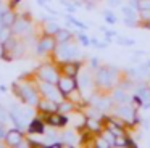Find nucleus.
Returning a JSON list of instances; mask_svg holds the SVG:
<instances>
[{
	"instance_id": "f704fd0d",
	"label": "nucleus",
	"mask_w": 150,
	"mask_h": 148,
	"mask_svg": "<svg viewBox=\"0 0 150 148\" xmlns=\"http://www.w3.org/2000/svg\"><path fill=\"white\" fill-rule=\"evenodd\" d=\"M86 2H97V0H86Z\"/></svg>"
},
{
	"instance_id": "4468645a",
	"label": "nucleus",
	"mask_w": 150,
	"mask_h": 148,
	"mask_svg": "<svg viewBox=\"0 0 150 148\" xmlns=\"http://www.w3.org/2000/svg\"><path fill=\"white\" fill-rule=\"evenodd\" d=\"M79 87H81L82 90H89V89H91V87H92V77H91V74H87V73H82L81 74Z\"/></svg>"
},
{
	"instance_id": "ddd939ff",
	"label": "nucleus",
	"mask_w": 150,
	"mask_h": 148,
	"mask_svg": "<svg viewBox=\"0 0 150 148\" xmlns=\"http://www.w3.org/2000/svg\"><path fill=\"white\" fill-rule=\"evenodd\" d=\"M78 69H79V64L78 63H71V61H66L63 64V73L66 76H71V77H76L78 76Z\"/></svg>"
},
{
	"instance_id": "aec40b11",
	"label": "nucleus",
	"mask_w": 150,
	"mask_h": 148,
	"mask_svg": "<svg viewBox=\"0 0 150 148\" xmlns=\"http://www.w3.org/2000/svg\"><path fill=\"white\" fill-rule=\"evenodd\" d=\"M116 101L120 103H124V101H129V97L126 95V93L123 92V90H118V92H115V97H113Z\"/></svg>"
},
{
	"instance_id": "f03ea898",
	"label": "nucleus",
	"mask_w": 150,
	"mask_h": 148,
	"mask_svg": "<svg viewBox=\"0 0 150 148\" xmlns=\"http://www.w3.org/2000/svg\"><path fill=\"white\" fill-rule=\"evenodd\" d=\"M115 79H116V69L115 68H100L97 73V77H95L97 84L102 87H110L115 82Z\"/></svg>"
},
{
	"instance_id": "393cba45",
	"label": "nucleus",
	"mask_w": 150,
	"mask_h": 148,
	"mask_svg": "<svg viewBox=\"0 0 150 148\" xmlns=\"http://www.w3.org/2000/svg\"><path fill=\"white\" fill-rule=\"evenodd\" d=\"M137 8L139 10H150V0H137Z\"/></svg>"
},
{
	"instance_id": "412c9836",
	"label": "nucleus",
	"mask_w": 150,
	"mask_h": 148,
	"mask_svg": "<svg viewBox=\"0 0 150 148\" xmlns=\"http://www.w3.org/2000/svg\"><path fill=\"white\" fill-rule=\"evenodd\" d=\"M73 109V103H68V101H60L58 103V111L60 113H68Z\"/></svg>"
},
{
	"instance_id": "473e14b6",
	"label": "nucleus",
	"mask_w": 150,
	"mask_h": 148,
	"mask_svg": "<svg viewBox=\"0 0 150 148\" xmlns=\"http://www.w3.org/2000/svg\"><path fill=\"white\" fill-rule=\"evenodd\" d=\"M7 11L5 10V6H4V3H0V23H2V16H4V13Z\"/></svg>"
},
{
	"instance_id": "4be33fe9",
	"label": "nucleus",
	"mask_w": 150,
	"mask_h": 148,
	"mask_svg": "<svg viewBox=\"0 0 150 148\" xmlns=\"http://www.w3.org/2000/svg\"><path fill=\"white\" fill-rule=\"evenodd\" d=\"M63 142H65V143H68L69 147H71V145H74L76 137L73 135V132H65V134H63Z\"/></svg>"
},
{
	"instance_id": "dca6fc26",
	"label": "nucleus",
	"mask_w": 150,
	"mask_h": 148,
	"mask_svg": "<svg viewBox=\"0 0 150 148\" xmlns=\"http://www.w3.org/2000/svg\"><path fill=\"white\" fill-rule=\"evenodd\" d=\"M29 132L31 134H44V124L39 119H33V122L29 124Z\"/></svg>"
},
{
	"instance_id": "cd10ccee",
	"label": "nucleus",
	"mask_w": 150,
	"mask_h": 148,
	"mask_svg": "<svg viewBox=\"0 0 150 148\" xmlns=\"http://www.w3.org/2000/svg\"><path fill=\"white\" fill-rule=\"evenodd\" d=\"M140 16H142V19H147V21H149L150 19V10H140Z\"/></svg>"
},
{
	"instance_id": "6ab92c4d",
	"label": "nucleus",
	"mask_w": 150,
	"mask_h": 148,
	"mask_svg": "<svg viewBox=\"0 0 150 148\" xmlns=\"http://www.w3.org/2000/svg\"><path fill=\"white\" fill-rule=\"evenodd\" d=\"M137 97H139L140 101L149 103V101H150V89H140L139 93H137Z\"/></svg>"
},
{
	"instance_id": "9b49d317",
	"label": "nucleus",
	"mask_w": 150,
	"mask_h": 148,
	"mask_svg": "<svg viewBox=\"0 0 150 148\" xmlns=\"http://www.w3.org/2000/svg\"><path fill=\"white\" fill-rule=\"evenodd\" d=\"M55 48V39L50 37V35H47V37H44L42 40H40L39 44V51L40 53H44V51H50Z\"/></svg>"
},
{
	"instance_id": "c756f323",
	"label": "nucleus",
	"mask_w": 150,
	"mask_h": 148,
	"mask_svg": "<svg viewBox=\"0 0 150 148\" xmlns=\"http://www.w3.org/2000/svg\"><path fill=\"white\" fill-rule=\"evenodd\" d=\"M107 3H108L110 6H120L121 0H107Z\"/></svg>"
},
{
	"instance_id": "39448f33",
	"label": "nucleus",
	"mask_w": 150,
	"mask_h": 148,
	"mask_svg": "<svg viewBox=\"0 0 150 148\" xmlns=\"http://www.w3.org/2000/svg\"><path fill=\"white\" fill-rule=\"evenodd\" d=\"M39 76L42 80H45V82H52V84H58V74H57V71L53 69L52 66H42L39 69Z\"/></svg>"
},
{
	"instance_id": "72a5a7b5",
	"label": "nucleus",
	"mask_w": 150,
	"mask_h": 148,
	"mask_svg": "<svg viewBox=\"0 0 150 148\" xmlns=\"http://www.w3.org/2000/svg\"><path fill=\"white\" fill-rule=\"evenodd\" d=\"M5 137H7V132H5L4 127L0 125V140H2V138H5Z\"/></svg>"
},
{
	"instance_id": "a211bd4d",
	"label": "nucleus",
	"mask_w": 150,
	"mask_h": 148,
	"mask_svg": "<svg viewBox=\"0 0 150 148\" xmlns=\"http://www.w3.org/2000/svg\"><path fill=\"white\" fill-rule=\"evenodd\" d=\"M55 35H57V40L58 42H68V39L71 37V32L66 31V29H60Z\"/></svg>"
},
{
	"instance_id": "f3484780",
	"label": "nucleus",
	"mask_w": 150,
	"mask_h": 148,
	"mask_svg": "<svg viewBox=\"0 0 150 148\" xmlns=\"http://www.w3.org/2000/svg\"><path fill=\"white\" fill-rule=\"evenodd\" d=\"M86 125H87L91 130H94V132H100V121H97V119H92V118H89V119H86Z\"/></svg>"
},
{
	"instance_id": "f257e3e1",
	"label": "nucleus",
	"mask_w": 150,
	"mask_h": 148,
	"mask_svg": "<svg viewBox=\"0 0 150 148\" xmlns=\"http://www.w3.org/2000/svg\"><path fill=\"white\" fill-rule=\"evenodd\" d=\"M79 56V50L76 45H71L68 42H60V45L57 47V58L60 61H71L73 58Z\"/></svg>"
},
{
	"instance_id": "a878e982",
	"label": "nucleus",
	"mask_w": 150,
	"mask_h": 148,
	"mask_svg": "<svg viewBox=\"0 0 150 148\" xmlns=\"http://www.w3.org/2000/svg\"><path fill=\"white\" fill-rule=\"evenodd\" d=\"M118 42H120L121 45H126V47L134 45V40H132V39H127V37H118Z\"/></svg>"
},
{
	"instance_id": "f8f14e48",
	"label": "nucleus",
	"mask_w": 150,
	"mask_h": 148,
	"mask_svg": "<svg viewBox=\"0 0 150 148\" xmlns=\"http://www.w3.org/2000/svg\"><path fill=\"white\" fill-rule=\"evenodd\" d=\"M66 121H68V119H66L65 116H62V114H57V111L49 114V124L55 125V127H62V125H65Z\"/></svg>"
},
{
	"instance_id": "20e7f679",
	"label": "nucleus",
	"mask_w": 150,
	"mask_h": 148,
	"mask_svg": "<svg viewBox=\"0 0 150 148\" xmlns=\"http://www.w3.org/2000/svg\"><path fill=\"white\" fill-rule=\"evenodd\" d=\"M18 97H20V98L23 100V101L29 103V105H36V103H39V101H37L36 90H34L33 87L26 85V84L20 87V92H18Z\"/></svg>"
},
{
	"instance_id": "1a4fd4ad",
	"label": "nucleus",
	"mask_w": 150,
	"mask_h": 148,
	"mask_svg": "<svg viewBox=\"0 0 150 148\" xmlns=\"http://www.w3.org/2000/svg\"><path fill=\"white\" fill-rule=\"evenodd\" d=\"M116 114L120 118L126 119L127 122H136L134 121V108L132 106H127V105H121L116 108Z\"/></svg>"
},
{
	"instance_id": "7ed1b4c3",
	"label": "nucleus",
	"mask_w": 150,
	"mask_h": 148,
	"mask_svg": "<svg viewBox=\"0 0 150 148\" xmlns=\"http://www.w3.org/2000/svg\"><path fill=\"white\" fill-rule=\"evenodd\" d=\"M40 92L45 95V98H50V100H53V101H57V103H60V100L65 97L62 93V90H60L58 87H55V84L45 82V80L40 84Z\"/></svg>"
},
{
	"instance_id": "2eb2a0df",
	"label": "nucleus",
	"mask_w": 150,
	"mask_h": 148,
	"mask_svg": "<svg viewBox=\"0 0 150 148\" xmlns=\"http://www.w3.org/2000/svg\"><path fill=\"white\" fill-rule=\"evenodd\" d=\"M15 21H16V16H15L11 11H8V10H7V11L4 13V16H2V24H4L5 27H11Z\"/></svg>"
},
{
	"instance_id": "2f4dec72",
	"label": "nucleus",
	"mask_w": 150,
	"mask_h": 148,
	"mask_svg": "<svg viewBox=\"0 0 150 148\" xmlns=\"http://www.w3.org/2000/svg\"><path fill=\"white\" fill-rule=\"evenodd\" d=\"M4 55H5V45H4V42L0 40V58L4 56Z\"/></svg>"
},
{
	"instance_id": "423d86ee",
	"label": "nucleus",
	"mask_w": 150,
	"mask_h": 148,
	"mask_svg": "<svg viewBox=\"0 0 150 148\" xmlns=\"http://www.w3.org/2000/svg\"><path fill=\"white\" fill-rule=\"evenodd\" d=\"M11 29H13L15 34L26 35V34H29V32H31V24H29V21H28L26 18H16V21L13 23Z\"/></svg>"
},
{
	"instance_id": "0eeeda50",
	"label": "nucleus",
	"mask_w": 150,
	"mask_h": 148,
	"mask_svg": "<svg viewBox=\"0 0 150 148\" xmlns=\"http://www.w3.org/2000/svg\"><path fill=\"white\" fill-rule=\"evenodd\" d=\"M58 89L62 90L63 95H68V93L74 92V89H76V80H74V77H71V76L62 77V79L58 80Z\"/></svg>"
},
{
	"instance_id": "5701e85b",
	"label": "nucleus",
	"mask_w": 150,
	"mask_h": 148,
	"mask_svg": "<svg viewBox=\"0 0 150 148\" xmlns=\"http://www.w3.org/2000/svg\"><path fill=\"white\" fill-rule=\"evenodd\" d=\"M45 31H47L49 35H52V34H57V32L60 31V27H58V24H55V23H49V24L45 26Z\"/></svg>"
},
{
	"instance_id": "c85d7f7f",
	"label": "nucleus",
	"mask_w": 150,
	"mask_h": 148,
	"mask_svg": "<svg viewBox=\"0 0 150 148\" xmlns=\"http://www.w3.org/2000/svg\"><path fill=\"white\" fill-rule=\"evenodd\" d=\"M5 119H7V113H5V109L0 106V121L5 122Z\"/></svg>"
},
{
	"instance_id": "bb28decb",
	"label": "nucleus",
	"mask_w": 150,
	"mask_h": 148,
	"mask_svg": "<svg viewBox=\"0 0 150 148\" xmlns=\"http://www.w3.org/2000/svg\"><path fill=\"white\" fill-rule=\"evenodd\" d=\"M105 19H107V21L110 23V24H115V23H116V19H115V16L111 15L110 11H105Z\"/></svg>"
},
{
	"instance_id": "b1692460",
	"label": "nucleus",
	"mask_w": 150,
	"mask_h": 148,
	"mask_svg": "<svg viewBox=\"0 0 150 148\" xmlns=\"http://www.w3.org/2000/svg\"><path fill=\"white\" fill-rule=\"evenodd\" d=\"M123 13H124V16L129 18V19H136L137 18L136 13H134V10H132V6H123Z\"/></svg>"
},
{
	"instance_id": "7c9ffc66",
	"label": "nucleus",
	"mask_w": 150,
	"mask_h": 148,
	"mask_svg": "<svg viewBox=\"0 0 150 148\" xmlns=\"http://www.w3.org/2000/svg\"><path fill=\"white\" fill-rule=\"evenodd\" d=\"M79 39H81V42H82V45H89V39H87V37H86V35H84V34H82V35H79Z\"/></svg>"
},
{
	"instance_id": "9d476101",
	"label": "nucleus",
	"mask_w": 150,
	"mask_h": 148,
	"mask_svg": "<svg viewBox=\"0 0 150 148\" xmlns=\"http://www.w3.org/2000/svg\"><path fill=\"white\" fill-rule=\"evenodd\" d=\"M37 105H39V108L42 109V111L49 113V114H50V113L58 111V103H57V101H53V100H50V98L42 100V101H39Z\"/></svg>"
},
{
	"instance_id": "6e6552de",
	"label": "nucleus",
	"mask_w": 150,
	"mask_h": 148,
	"mask_svg": "<svg viewBox=\"0 0 150 148\" xmlns=\"http://www.w3.org/2000/svg\"><path fill=\"white\" fill-rule=\"evenodd\" d=\"M5 140H7V143L10 147H20V145H23V134L20 130H16V129L15 130H8Z\"/></svg>"
}]
</instances>
